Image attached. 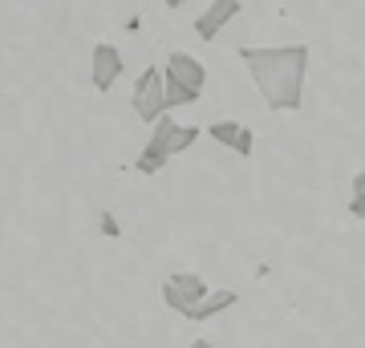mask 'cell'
Masks as SVG:
<instances>
[{"label": "cell", "instance_id": "1", "mask_svg": "<svg viewBox=\"0 0 365 348\" xmlns=\"http://www.w3.org/2000/svg\"><path fill=\"white\" fill-rule=\"evenodd\" d=\"M240 61L248 65V73L256 81L260 97L268 102V110H280V114L300 110L304 73H309V45H268V49L244 45Z\"/></svg>", "mask_w": 365, "mask_h": 348}, {"label": "cell", "instance_id": "2", "mask_svg": "<svg viewBox=\"0 0 365 348\" xmlns=\"http://www.w3.org/2000/svg\"><path fill=\"white\" fill-rule=\"evenodd\" d=\"M130 105H134V114H138V122H150V126L167 114V97H163V65H146L143 73H138L134 93H130Z\"/></svg>", "mask_w": 365, "mask_h": 348}, {"label": "cell", "instance_id": "3", "mask_svg": "<svg viewBox=\"0 0 365 348\" xmlns=\"http://www.w3.org/2000/svg\"><path fill=\"white\" fill-rule=\"evenodd\" d=\"M175 130H179V122H175L170 114H163L155 122V130H150V142H146L143 150H138V158H134V170H138V174H146V179H150V174H158V170L170 162V138H175Z\"/></svg>", "mask_w": 365, "mask_h": 348}, {"label": "cell", "instance_id": "4", "mask_svg": "<svg viewBox=\"0 0 365 348\" xmlns=\"http://www.w3.org/2000/svg\"><path fill=\"white\" fill-rule=\"evenodd\" d=\"M122 69H126V61H122L118 45L98 41V45H93V53H90V81H93V90H98V93L114 90V81L122 78Z\"/></svg>", "mask_w": 365, "mask_h": 348}, {"label": "cell", "instance_id": "5", "mask_svg": "<svg viewBox=\"0 0 365 348\" xmlns=\"http://www.w3.org/2000/svg\"><path fill=\"white\" fill-rule=\"evenodd\" d=\"M163 78H175V81H182L187 90L203 93V85H207V69H203V61H195L191 53H170L167 61H163Z\"/></svg>", "mask_w": 365, "mask_h": 348}, {"label": "cell", "instance_id": "6", "mask_svg": "<svg viewBox=\"0 0 365 348\" xmlns=\"http://www.w3.org/2000/svg\"><path fill=\"white\" fill-rule=\"evenodd\" d=\"M235 13H240V0H211L207 9L195 16V37L215 41V37L223 33V25H227Z\"/></svg>", "mask_w": 365, "mask_h": 348}, {"label": "cell", "instance_id": "7", "mask_svg": "<svg viewBox=\"0 0 365 348\" xmlns=\"http://www.w3.org/2000/svg\"><path fill=\"white\" fill-rule=\"evenodd\" d=\"M167 284L182 296V304H187V308H195V304H203V300L211 296L207 280H203V275H195V271H170Z\"/></svg>", "mask_w": 365, "mask_h": 348}, {"label": "cell", "instance_id": "8", "mask_svg": "<svg viewBox=\"0 0 365 348\" xmlns=\"http://www.w3.org/2000/svg\"><path fill=\"white\" fill-rule=\"evenodd\" d=\"M235 304V292L232 288H220V292H211L203 304H195V308L187 312V320H195V324H203V320H215V316H223V312Z\"/></svg>", "mask_w": 365, "mask_h": 348}, {"label": "cell", "instance_id": "9", "mask_svg": "<svg viewBox=\"0 0 365 348\" xmlns=\"http://www.w3.org/2000/svg\"><path fill=\"white\" fill-rule=\"evenodd\" d=\"M163 97H167V114H170V110H182V105H195L203 93L187 90V85L175 81V78H163Z\"/></svg>", "mask_w": 365, "mask_h": 348}, {"label": "cell", "instance_id": "10", "mask_svg": "<svg viewBox=\"0 0 365 348\" xmlns=\"http://www.w3.org/2000/svg\"><path fill=\"white\" fill-rule=\"evenodd\" d=\"M207 138H211V142H220V146H227V150H235L240 122H211V126H207Z\"/></svg>", "mask_w": 365, "mask_h": 348}, {"label": "cell", "instance_id": "11", "mask_svg": "<svg viewBox=\"0 0 365 348\" xmlns=\"http://www.w3.org/2000/svg\"><path fill=\"white\" fill-rule=\"evenodd\" d=\"M199 134H203L199 126H179V130H175V138H170V158H175V154H187V150L199 142Z\"/></svg>", "mask_w": 365, "mask_h": 348}, {"label": "cell", "instance_id": "12", "mask_svg": "<svg viewBox=\"0 0 365 348\" xmlns=\"http://www.w3.org/2000/svg\"><path fill=\"white\" fill-rule=\"evenodd\" d=\"M98 227H102L106 239H122V223L114 219V211H102V215H98Z\"/></svg>", "mask_w": 365, "mask_h": 348}, {"label": "cell", "instance_id": "13", "mask_svg": "<svg viewBox=\"0 0 365 348\" xmlns=\"http://www.w3.org/2000/svg\"><path fill=\"white\" fill-rule=\"evenodd\" d=\"M252 146H256V134H252V126H240V138H235V154H240V158H252Z\"/></svg>", "mask_w": 365, "mask_h": 348}, {"label": "cell", "instance_id": "14", "mask_svg": "<svg viewBox=\"0 0 365 348\" xmlns=\"http://www.w3.org/2000/svg\"><path fill=\"white\" fill-rule=\"evenodd\" d=\"M353 199H365V170L353 174Z\"/></svg>", "mask_w": 365, "mask_h": 348}, {"label": "cell", "instance_id": "15", "mask_svg": "<svg viewBox=\"0 0 365 348\" xmlns=\"http://www.w3.org/2000/svg\"><path fill=\"white\" fill-rule=\"evenodd\" d=\"M349 215L365 223V199H349Z\"/></svg>", "mask_w": 365, "mask_h": 348}, {"label": "cell", "instance_id": "16", "mask_svg": "<svg viewBox=\"0 0 365 348\" xmlns=\"http://www.w3.org/2000/svg\"><path fill=\"white\" fill-rule=\"evenodd\" d=\"M187 348H215V344H211V340H203V336H199V340H191V344H187Z\"/></svg>", "mask_w": 365, "mask_h": 348}, {"label": "cell", "instance_id": "17", "mask_svg": "<svg viewBox=\"0 0 365 348\" xmlns=\"http://www.w3.org/2000/svg\"><path fill=\"white\" fill-rule=\"evenodd\" d=\"M163 4H167V9H179V4H182V0H163Z\"/></svg>", "mask_w": 365, "mask_h": 348}]
</instances>
